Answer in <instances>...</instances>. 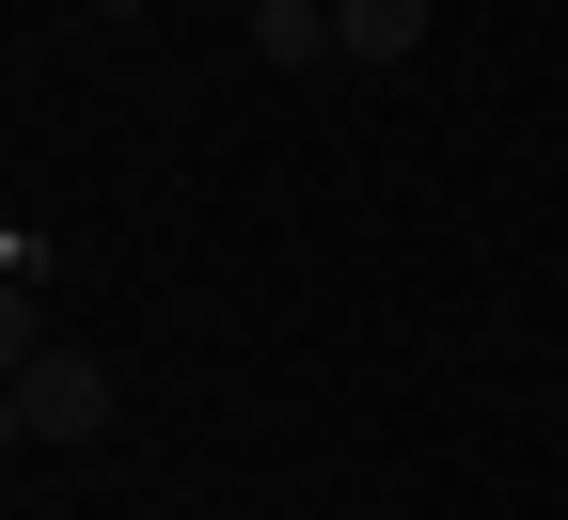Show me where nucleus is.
<instances>
[{
	"mask_svg": "<svg viewBox=\"0 0 568 520\" xmlns=\"http://www.w3.org/2000/svg\"><path fill=\"white\" fill-rule=\"evenodd\" d=\"M253 48H268V63H316V48H332V0H253Z\"/></svg>",
	"mask_w": 568,
	"mask_h": 520,
	"instance_id": "3",
	"label": "nucleus"
},
{
	"mask_svg": "<svg viewBox=\"0 0 568 520\" xmlns=\"http://www.w3.org/2000/svg\"><path fill=\"white\" fill-rule=\"evenodd\" d=\"M32 363H48V332H32V284L0 268V379H32Z\"/></svg>",
	"mask_w": 568,
	"mask_h": 520,
	"instance_id": "4",
	"label": "nucleus"
},
{
	"mask_svg": "<svg viewBox=\"0 0 568 520\" xmlns=\"http://www.w3.org/2000/svg\"><path fill=\"white\" fill-rule=\"evenodd\" d=\"M0 441H32V410H17V379H0Z\"/></svg>",
	"mask_w": 568,
	"mask_h": 520,
	"instance_id": "5",
	"label": "nucleus"
},
{
	"mask_svg": "<svg viewBox=\"0 0 568 520\" xmlns=\"http://www.w3.org/2000/svg\"><path fill=\"white\" fill-rule=\"evenodd\" d=\"M17 410H32V441H95L111 426V363L95 347H48L32 379H17Z\"/></svg>",
	"mask_w": 568,
	"mask_h": 520,
	"instance_id": "1",
	"label": "nucleus"
},
{
	"mask_svg": "<svg viewBox=\"0 0 568 520\" xmlns=\"http://www.w3.org/2000/svg\"><path fill=\"white\" fill-rule=\"evenodd\" d=\"M332 48L347 63H410L426 48V0H332Z\"/></svg>",
	"mask_w": 568,
	"mask_h": 520,
	"instance_id": "2",
	"label": "nucleus"
}]
</instances>
